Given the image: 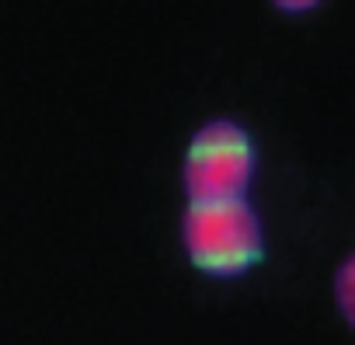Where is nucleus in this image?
I'll list each match as a JSON object with an SVG mask.
<instances>
[{
  "instance_id": "4",
  "label": "nucleus",
  "mask_w": 355,
  "mask_h": 345,
  "mask_svg": "<svg viewBox=\"0 0 355 345\" xmlns=\"http://www.w3.org/2000/svg\"><path fill=\"white\" fill-rule=\"evenodd\" d=\"M317 4H279V11H289V15H300V11H310Z\"/></svg>"
},
{
  "instance_id": "1",
  "label": "nucleus",
  "mask_w": 355,
  "mask_h": 345,
  "mask_svg": "<svg viewBox=\"0 0 355 345\" xmlns=\"http://www.w3.org/2000/svg\"><path fill=\"white\" fill-rule=\"evenodd\" d=\"M182 230L192 265L216 279H237L265 255L261 217L244 199L189 206Z\"/></svg>"
},
{
  "instance_id": "2",
  "label": "nucleus",
  "mask_w": 355,
  "mask_h": 345,
  "mask_svg": "<svg viewBox=\"0 0 355 345\" xmlns=\"http://www.w3.org/2000/svg\"><path fill=\"white\" fill-rule=\"evenodd\" d=\"M254 178V143L230 119L206 122L185 153V192L192 206L244 199Z\"/></svg>"
},
{
  "instance_id": "3",
  "label": "nucleus",
  "mask_w": 355,
  "mask_h": 345,
  "mask_svg": "<svg viewBox=\"0 0 355 345\" xmlns=\"http://www.w3.org/2000/svg\"><path fill=\"white\" fill-rule=\"evenodd\" d=\"M352 276H355V262L348 258V262L341 265V272H338V303H341V314H345L348 324L355 321V307H352Z\"/></svg>"
}]
</instances>
